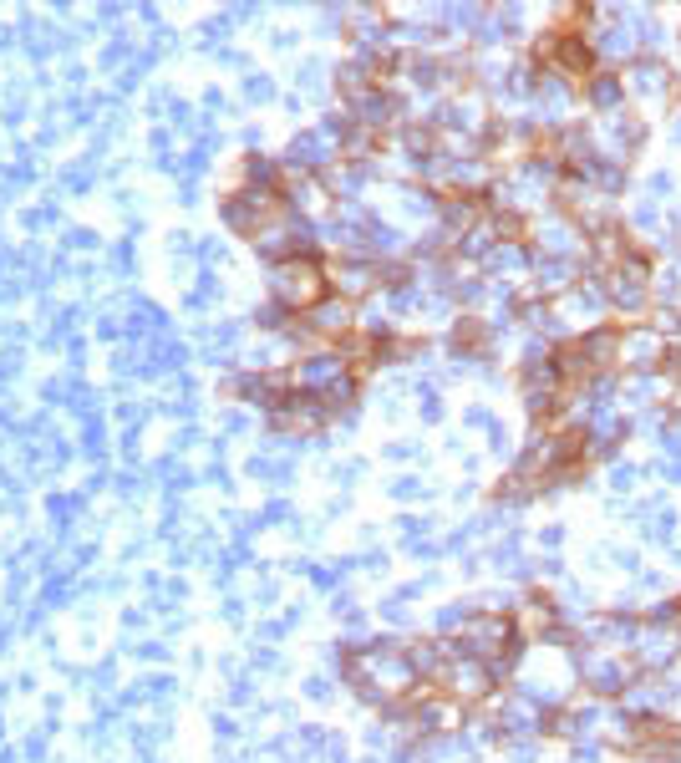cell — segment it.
I'll use <instances>...</instances> for the list:
<instances>
[{
    "label": "cell",
    "mask_w": 681,
    "mask_h": 763,
    "mask_svg": "<svg viewBox=\"0 0 681 763\" xmlns=\"http://www.w3.org/2000/svg\"><path fill=\"white\" fill-rule=\"evenodd\" d=\"M610 484H615V488H631V484H636V469H631V463H620V469H615V478H610Z\"/></svg>",
    "instance_id": "4"
},
{
    "label": "cell",
    "mask_w": 681,
    "mask_h": 763,
    "mask_svg": "<svg viewBox=\"0 0 681 763\" xmlns=\"http://www.w3.org/2000/svg\"><path fill=\"white\" fill-rule=\"evenodd\" d=\"M620 97H625V76L605 72V76H595V82H590V102H595L600 112H605V107H615Z\"/></svg>",
    "instance_id": "1"
},
{
    "label": "cell",
    "mask_w": 681,
    "mask_h": 763,
    "mask_svg": "<svg viewBox=\"0 0 681 763\" xmlns=\"http://www.w3.org/2000/svg\"><path fill=\"white\" fill-rule=\"evenodd\" d=\"M651 193H656V199H666V193H671V178L656 173V178H651Z\"/></svg>",
    "instance_id": "5"
},
{
    "label": "cell",
    "mask_w": 681,
    "mask_h": 763,
    "mask_svg": "<svg viewBox=\"0 0 681 763\" xmlns=\"http://www.w3.org/2000/svg\"><path fill=\"white\" fill-rule=\"evenodd\" d=\"M610 133H615V143H620V148H625V143L636 148L640 138H646V127H640V122H625V118H615V127H610Z\"/></svg>",
    "instance_id": "3"
},
{
    "label": "cell",
    "mask_w": 681,
    "mask_h": 763,
    "mask_svg": "<svg viewBox=\"0 0 681 763\" xmlns=\"http://www.w3.org/2000/svg\"><path fill=\"white\" fill-rule=\"evenodd\" d=\"M631 82L640 87V92H661V87H666V82H671V76H661V61H640V67H636V76H631Z\"/></svg>",
    "instance_id": "2"
}]
</instances>
